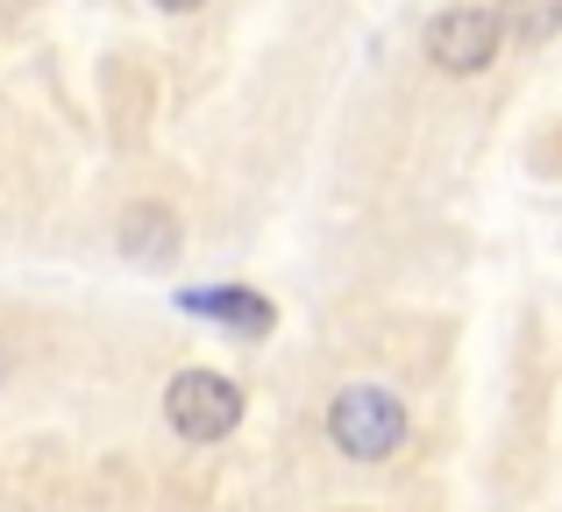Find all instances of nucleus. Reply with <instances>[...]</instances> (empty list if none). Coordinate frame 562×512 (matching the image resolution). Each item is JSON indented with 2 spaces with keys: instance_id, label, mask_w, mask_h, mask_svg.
<instances>
[{
  "instance_id": "obj_5",
  "label": "nucleus",
  "mask_w": 562,
  "mask_h": 512,
  "mask_svg": "<svg viewBox=\"0 0 562 512\" xmlns=\"http://www.w3.org/2000/svg\"><path fill=\"white\" fill-rule=\"evenodd\" d=\"M114 242H122V257H136V263H165V257H179V214L171 207H128Z\"/></svg>"
},
{
  "instance_id": "obj_7",
  "label": "nucleus",
  "mask_w": 562,
  "mask_h": 512,
  "mask_svg": "<svg viewBox=\"0 0 562 512\" xmlns=\"http://www.w3.org/2000/svg\"><path fill=\"white\" fill-rule=\"evenodd\" d=\"M157 8H171V14H186V8H200V0H157Z\"/></svg>"
},
{
  "instance_id": "obj_1",
  "label": "nucleus",
  "mask_w": 562,
  "mask_h": 512,
  "mask_svg": "<svg viewBox=\"0 0 562 512\" xmlns=\"http://www.w3.org/2000/svg\"><path fill=\"white\" fill-rule=\"evenodd\" d=\"M328 442L342 448L349 463H384L398 442H406V406H398V391H384V385L335 391V406H328Z\"/></svg>"
},
{
  "instance_id": "obj_8",
  "label": "nucleus",
  "mask_w": 562,
  "mask_h": 512,
  "mask_svg": "<svg viewBox=\"0 0 562 512\" xmlns=\"http://www.w3.org/2000/svg\"><path fill=\"white\" fill-rule=\"evenodd\" d=\"M0 371H8V363H0Z\"/></svg>"
},
{
  "instance_id": "obj_6",
  "label": "nucleus",
  "mask_w": 562,
  "mask_h": 512,
  "mask_svg": "<svg viewBox=\"0 0 562 512\" xmlns=\"http://www.w3.org/2000/svg\"><path fill=\"white\" fill-rule=\"evenodd\" d=\"M498 22H506L520 43H549L555 29H562V0H506Z\"/></svg>"
},
{
  "instance_id": "obj_4",
  "label": "nucleus",
  "mask_w": 562,
  "mask_h": 512,
  "mask_svg": "<svg viewBox=\"0 0 562 512\" xmlns=\"http://www.w3.org/2000/svg\"><path fill=\"white\" fill-rule=\"evenodd\" d=\"M186 314H206V320H221V328H235V334H249V342H263L271 334V299H257V292H243V285H214V292H186Z\"/></svg>"
},
{
  "instance_id": "obj_3",
  "label": "nucleus",
  "mask_w": 562,
  "mask_h": 512,
  "mask_svg": "<svg viewBox=\"0 0 562 512\" xmlns=\"http://www.w3.org/2000/svg\"><path fill=\"white\" fill-rule=\"evenodd\" d=\"M498 43H506V22H498L492 8H449L427 29V57H435L441 71H484L498 57Z\"/></svg>"
},
{
  "instance_id": "obj_2",
  "label": "nucleus",
  "mask_w": 562,
  "mask_h": 512,
  "mask_svg": "<svg viewBox=\"0 0 562 512\" xmlns=\"http://www.w3.org/2000/svg\"><path fill=\"white\" fill-rule=\"evenodd\" d=\"M165 420L186 442H221V434H235V420H243V391L221 371H179L165 385Z\"/></svg>"
}]
</instances>
